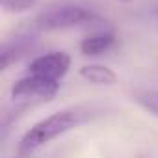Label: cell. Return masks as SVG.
Segmentation results:
<instances>
[{"instance_id": "2", "label": "cell", "mask_w": 158, "mask_h": 158, "mask_svg": "<svg viewBox=\"0 0 158 158\" xmlns=\"http://www.w3.org/2000/svg\"><path fill=\"white\" fill-rule=\"evenodd\" d=\"M95 21H99V17L91 10L80 4H56L37 13L30 23V30L58 32V30H69L74 26H80V24H89Z\"/></svg>"}, {"instance_id": "1", "label": "cell", "mask_w": 158, "mask_h": 158, "mask_svg": "<svg viewBox=\"0 0 158 158\" xmlns=\"http://www.w3.org/2000/svg\"><path fill=\"white\" fill-rule=\"evenodd\" d=\"M89 117H91V110L86 108V106L61 108V110H58V112L43 117L35 125H32L30 130H26L24 136L21 138L19 147H17L19 156H30V154H34L41 147L48 145L50 141L61 138L63 134L74 130L76 127H80Z\"/></svg>"}, {"instance_id": "6", "label": "cell", "mask_w": 158, "mask_h": 158, "mask_svg": "<svg viewBox=\"0 0 158 158\" xmlns=\"http://www.w3.org/2000/svg\"><path fill=\"white\" fill-rule=\"evenodd\" d=\"M86 82L89 84H95V86H114L117 82V74L114 73V69L106 67V65H101V63H89V65H84L78 71Z\"/></svg>"}, {"instance_id": "7", "label": "cell", "mask_w": 158, "mask_h": 158, "mask_svg": "<svg viewBox=\"0 0 158 158\" xmlns=\"http://www.w3.org/2000/svg\"><path fill=\"white\" fill-rule=\"evenodd\" d=\"M28 35L21 37V39H15V43H6L4 48H2V69H8L13 61H17V58H21L26 48H28Z\"/></svg>"}, {"instance_id": "9", "label": "cell", "mask_w": 158, "mask_h": 158, "mask_svg": "<svg viewBox=\"0 0 158 158\" xmlns=\"http://www.w3.org/2000/svg\"><path fill=\"white\" fill-rule=\"evenodd\" d=\"M0 4L6 13H23L32 10L37 4V0H0Z\"/></svg>"}, {"instance_id": "10", "label": "cell", "mask_w": 158, "mask_h": 158, "mask_svg": "<svg viewBox=\"0 0 158 158\" xmlns=\"http://www.w3.org/2000/svg\"><path fill=\"white\" fill-rule=\"evenodd\" d=\"M115 2H119V4H128V2H132V0H115Z\"/></svg>"}, {"instance_id": "4", "label": "cell", "mask_w": 158, "mask_h": 158, "mask_svg": "<svg viewBox=\"0 0 158 158\" xmlns=\"http://www.w3.org/2000/svg\"><path fill=\"white\" fill-rule=\"evenodd\" d=\"M71 69V56L63 50H52L34 58L28 63V73L43 76L47 80L60 82Z\"/></svg>"}, {"instance_id": "3", "label": "cell", "mask_w": 158, "mask_h": 158, "mask_svg": "<svg viewBox=\"0 0 158 158\" xmlns=\"http://www.w3.org/2000/svg\"><path fill=\"white\" fill-rule=\"evenodd\" d=\"M58 91H60V82H52L43 76L28 73L26 76L13 82L10 97L17 108L26 110V108L37 106V104L50 102L58 95Z\"/></svg>"}, {"instance_id": "5", "label": "cell", "mask_w": 158, "mask_h": 158, "mask_svg": "<svg viewBox=\"0 0 158 158\" xmlns=\"http://www.w3.org/2000/svg\"><path fill=\"white\" fill-rule=\"evenodd\" d=\"M114 43H115V34L112 30H101L80 41V52L84 56H101L106 50H110Z\"/></svg>"}, {"instance_id": "8", "label": "cell", "mask_w": 158, "mask_h": 158, "mask_svg": "<svg viewBox=\"0 0 158 158\" xmlns=\"http://www.w3.org/2000/svg\"><path fill=\"white\" fill-rule=\"evenodd\" d=\"M132 99L152 117L158 119V91L152 89H136L132 93Z\"/></svg>"}]
</instances>
